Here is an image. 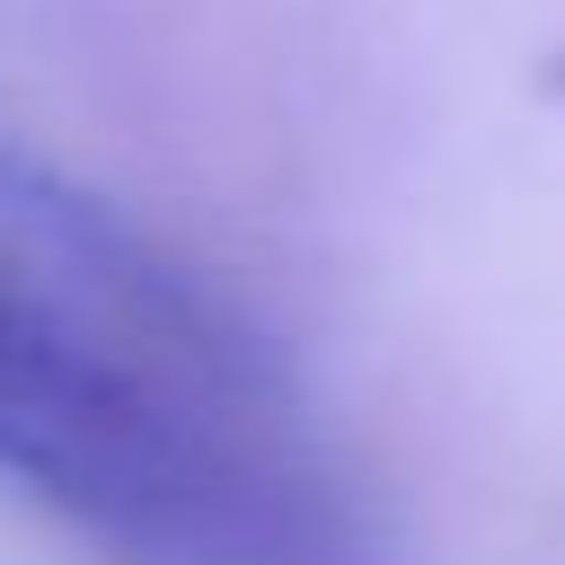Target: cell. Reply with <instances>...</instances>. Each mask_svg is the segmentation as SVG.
<instances>
[{
  "label": "cell",
  "mask_w": 565,
  "mask_h": 565,
  "mask_svg": "<svg viewBox=\"0 0 565 565\" xmlns=\"http://www.w3.org/2000/svg\"><path fill=\"white\" fill-rule=\"evenodd\" d=\"M0 486L106 565H380L282 353L0 132Z\"/></svg>",
  "instance_id": "1"
}]
</instances>
